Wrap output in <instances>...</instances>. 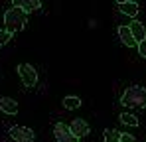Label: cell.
<instances>
[{
    "instance_id": "obj_2",
    "label": "cell",
    "mask_w": 146,
    "mask_h": 142,
    "mask_svg": "<svg viewBox=\"0 0 146 142\" xmlns=\"http://www.w3.org/2000/svg\"><path fill=\"white\" fill-rule=\"evenodd\" d=\"M121 105L124 107H138V109H144L146 107V89L140 87V85H132L128 87L124 95L121 97Z\"/></svg>"
},
{
    "instance_id": "obj_13",
    "label": "cell",
    "mask_w": 146,
    "mask_h": 142,
    "mask_svg": "<svg viewBox=\"0 0 146 142\" xmlns=\"http://www.w3.org/2000/svg\"><path fill=\"white\" fill-rule=\"evenodd\" d=\"M103 136H105V142H119L121 140V132L117 128H107L103 132Z\"/></svg>"
},
{
    "instance_id": "obj_18",
    "label": "cell",
    "mask_w": 146,
    "mask_h": 142,
    "mask_svg": "<svg viewBox=\"0 0 146 142\" xmlns=\"http://www.w3.org/2000/svg\"><path fill=\"white\" fill-rule=\"evenodd\" d=\"M119 4H122V2H136V0H117Z\"/></svg>"
},
{
    "instance_id": "obj_12",
    "label": "cell",
    "mask_w": 146,
    "mask_h": 142,
    "mask_svg": "<svg viewBox=\"0 0 146 142\" xmlns=\"http://www.w3.org/2000/svg\"><path fill=\"white\" fill-rule=\"evenodd\" d=\"M63 107L69 109V111H71V109H79V107H81V99H79V97H73V95H67V97L63 99Z\"/></svg>"
},
{
    "instance_id": "obj_4",
    "label": "cell",
    "mask_w": 146,
    "mask_h": 142,
    "mask_svg": "<svg viewBox=\"0 0 146 142\" xmlns=\"http://www.w3.org/2000/svg\"><path fill=\"white\" fill-rule=\"evenodd\" d=\"M53 136L57 142H79V138L71 132L69 124H63V122H57L53 126Z\"/></svg>"
},
{
    "instance_id": "obj_11",
    "label": "cell",
    "mask_w": 146,
    "mask_h": 142,
    "mask_svg": "<svg viewBox=\"0 0 146 142\" xmlns=\"http://www.w3.org/2000/svg\"><path fill=\"white\" fill-rule=\"evenodd\" d=\"M119 6H121L122 14H126V16H130V18H136V14H138V10H140L136 2H122Z\"/></svg>"
},
{
    "instance_id": "obj_8",
    "label": "cell",
    "mask_w": 146,
    "mask_h": 142,
    "mask_svg": "<svg viewBox=\"0 0 146 142\" xmlns=\"http://www.w3.org/2000/svg\"><path fill=\"white\" fill-rule=\"evenodd\" d=\"M0 111L6 113V115H16L18 113V103L10 97H2L0 99Z\"/></svg>"
},
{
    "instance_id": "obj_9",
    "label": "cell",
    "mask_w": 146,
    "mask_h": 142,
    "mask_svg": "<svg viewBox=\"0 0 146 142\" xmlns=\"http://www.w3.org/2000/svg\"><path fill=\"white\" fill-rule=\"evenodd\" d=\"M128 28H130V32H132V36H134V40H136L138 44H140V42H144V40H146V28H144V26H142L140 22H138V20H132Z\"/></svg>"
},
{
    "instance_id": "obj_6",
    "label": "cell",
    "mask_w": 146,
    "mask_h": 142,
    "mask_svg": "<svg viewBox=\"0 0 146 142\" xmlns=\"http://www.w3.org/2000/svg\"><path fill=\"white\" fill-rule=\"evenodd\" d=\"M69 128H71V132L77 136V138H83V136H87L89 134V122L85 120V118H73V122L69 124Z\"/></svg>"
},
{
    "instance_id": "obj_7",
    "label": "cell",
    "mask_w": 146,
    "mask_h": 142,
    "mask_svg": "<svg viewBox=\"0 0 146 142\" xmlns=\"http://www.w3.org/2000/svg\"><path fill=\"white\" fill-rule=\"evenodd\" d=\"M119 38H121V42L124 44L126 47H136L138 46V42L134 40V36H132V32H130V28L128 26H119Z\"/></svg>"
},
{
    "instance_id": "obj_14",
    "label": "cell",
    "mask_w": 146,
    "mask_h": 142,
    "mask_svg": "<svg viewBox=\"0 0 146 142\" xmlns=\"http://www.w3.org/2000/svg\"><path fill=\"white\" fill-rule=\"evenodd\" d=\"M121 122L122 124H128V126H138V118L130 113H122L121 115Z\"/></svg>"
},
{
    "instance_id": "obj_10",
    "label": "cell",
    "mask_w": 146,
    "mask_h": 142,
    "mask_svg": "<svg viewBox=\"0 0 146 142\" xmlns=\"http://www.w3.org/2000/svg\"><path fill=\"white\" fill-rule=\"evenodd\" d=\"M12 6L22 8L26 12H32V10L40 8V0H12Z\"/></svg>"
},
{
    "instance_id": "obj_5",
    "label": "cell",
    "mask_w": 146,
    "mask_h": 142,
    "mask_svg": "<svg viewBox=\"0 0 146 142\" xmlns=\"http://www.w3.org/2000/svg\"><path fill=\"white\" fill-rule=\"evenodd\" d=\"M10 138H12L14 142H34L36 134H34L32 128H26V126L16 124V126L10 128Z\"/></svg>"
},
{
    "instance_id": "obj_16",
    "label": "cell",
    "mask_w": 146,
    "mask_h": 142,
    "mask_svg": "<svg viewBox=\"0 0 146 142\" xmlns=\"http://www.w3.org/2000/svg\"><path fill=\"white\" fill-rule=\"evenodd\" d=\"M119 142H136V138L132 134H126V132H121V140Z\"/></svg>"
},
{
    "instance_id": "obj_1",
    "label": "cell",
    "mask_w": 146,
    "mask_h": 142,
    "mask_svg": "<svg viewBox=\"0 0 146 142\" xmlns=\"http://www.w3.org/2000/svg\"><path fill=\"white\" fill-rule=\"evenodd\" d=\"M28 24V12L22 8H8L4 12V30H8L10 34H16V32H22Z\"/></svg>"
},
{
    "instance_id": "obj_15",
    "label": "cell",
    "mask_w": 146,
    "mask_h": 142,
    "mask_svg": "<svg viewBox=\"0 0 146 142\" xmlns=\"http://www.w3.org/2000/svg\"><path fill=\"white\" fill-rule=\"evenodd\" d=\"M12 40V34L8 32V30H0V46H4V44H8Z\"/></svg>"
},
{
    "instance_id": "obj_3",
    "label": "cell",
    "mask_w": 146,
    "mask_h": 142,
    "mask_svg": "<svg viewBox=\"0 0 146 142\" xmlns=\"http://www.w3.org/2000/svg\"><path fill=\"white\" fill-rule=\"evenodd\" d=\"M18 75H20V79H22V83L26 87H34L38 83V71L30 63H20L18 65Z\"/></svg>"
},
{
    "instance_id": "obj_17",
    "label": "cell",
    "mask_w": 146,
    "mask_h": 142,
    "mask_svg": "<svg viewBox=\"0 0 146 142\" xmlns=\"http://www.w3.org/2000/svg\"><path fill=\"white\" fill-rule=\"evenodd\" d=\"M138 53H140L142 57H146V40H144V42H140V44H138Z\"/></svg>"
}]
</instances>
